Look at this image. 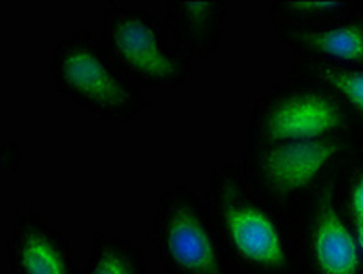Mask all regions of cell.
<instances>
[{
	"mask_svg": "<svg viewBox=\"0 0 363 274\" xmlns=\"http://www.w3.org/2000/svg\"><path fill=\"white\" fill-rule=\"evenodd\" d=\"M291 68L314 79L316 82L323 84L327 90L333 92L347 108L350 117L354 119L359 137L363 139V66L294 59Z\"/></svg>",
	"mask_w": 363,
	"mask_h": 274,
	"instance_id": "obj_11",
	"label": "cell"
},
{
	"mask_svg": "<svg viewBox=\"0 0 363 274\" xmlns=\"http://www.w3.org/2000/svg\"><path fill=\"white\" fill-rule=\"evenodd\" d=\"M363 8L359 0H272L267 6L272 22L286 24H323Z\"/></svg>",
	"mask_w": 363,
	"mask_h": 274,
	"instance_id": "obj_13",
	"label": "cell"
},
{
	"mask_svg": "<svg viewBox=\"0 0 363 274\" xmlns=\"http://www.w3.org/2000/svg\"><path fill=\"white\" fill-rule=\"evenodd\" d=\"M205 199L235 273L301 274L292 219L248 187L240 161L210 170Z\"/></svg>",
	"mask_w": 363,
	"mask_h": 274,
	"instance_id": "obj_1",
	"label": "cell"
},
{
	"mask_svg": "<svg viewBox=\"0 0 363 274\" xmlns=\"http://www.w3.org/2000/svg\"><path fill=\"white\" fill-rule=\"evenodd\" d=\"M103 40L141 88H183L196 65L172 40L162 15L119 2L103 4Z\"/></svg>",
	"mask_w": 363,
	"mask_h": 274,
	"instance_id": "obj_6",
	"label": "cell"
},
{
	"mask_svg": "<svg viewBox=\"0 0 363 274\" xmlns=\"http://www.w3.org/2000/svg\"><path fill=\"white\" fill-rule=\"evenodd\" d=\"M81 274H150L148 258L126 236L95 231L90 256Z\"/></svg>",
	"mask_w": 363,
	"mask_h": 274,
	"instance_id": "obj_12",
	"label": "cell"
},
{
	"mask_svg": "<svg viewBox=\"0 0 363 274\" xmlns=\"http://www.w3.org/2000/svg\"><path fill=\"white\" fill-rule=\"evenodd\" d=\"M148 240L164 274H238L223 248L205 196L189 185L161 194Z\"/></svg>",
	"mask_w": 363,
	"mask_h": 274,
	"instance_id": "obj_5",
	"label": "cell"
},
{
	"mask_svg": "<svg viewBox=\"0 0 363 274\" xmlns=\"http://www.w3.org/2000/svg\"><path fill=\"white\" fill-rule=\"evenodd\" d=\"M272 31L294 59L363 66V8L323 24L272 22Z\"/></svg>",
	"mask_w": 363,
	"mask_h": 274,
	"instance_id": "obj_9",
	"label": "cell"
},
{
	"mask_svg": "<svg viewBox=\"0 0 363 274\" xmlns=\"http://www.w3.org/2000/svg\"><path fill=\"white\" fill-rule=\"evenodd\" d=\"M340 170L323 181L292 216L301 274H363L362 253L342 203Z\"/></svg>",
	"mask_w": 363,
	"mask_h": 274,
	"instance_id": "obj_7",
	"label": "cell"
},
{
	"mask_svg": "<svg viewBox=\"0 0 363 274\" xmlns=\"http://www.w3.org/2000/svg\"><path fill=\"white\" fill-rule=\"evenodd\" d=\"M0 155H2V177H8L13 176L15 172L21 168L26 152H24L21 143L4 139L0 145Z\"/></svg>",
	"mask_w": 363,
	"mask_h": 274,
	"instance_id": "obj_15",
	"label": "cell"
},
{
	"mask_svg": "<svg viewBox=\"0 0 363 274\" xmlns=\"http://www.w3.org/2000/svg\"><path fill=\"white\" fill-rule=\"evenodd\" d=\"M162 18L175 46L197 66L221 46L230 9L223 0H168Z\"/></svg>",
	"mask_w": 363,
	"mask_h": 274,
	"instance_id": "obj_10",
	"label": "cell"
},
{
	"mask_svg": "<svg viewBox=\"0 0 363 274\" xmlns=\"http://www.w3.org/2000/svg\"><path fill=\"white\" fill-rule=\"evenodd\" d=\"M53 88L60 97L108 123H132L150 108V99L121 68L103 37L75 28L57 40L50 59Z\"/></svg>",
	"mask_w": 363,
	"mask_h": 274,
	"instance_id": "obj_2",
	"label": "cell"
},
{
	"mask_svg": "<svg viewBox=\"0 0 363 274\" xmlns=\"http://www.w3.org/2000/svg\"><path fill=\"white\" fill-rule=\"evenodd\" d=\"M359 136L342 101L323 84L289 66L254 101L245 146Z\"/></svg>",
	"mask_w": 363,
	"mask_h": 274,
	"instance_id": "obj_4",
	"label": "cell"
},
{
	"mask_svg": "<svg viewBox=\"0 0 363 274\" xmlns=\"http://www.w3.org/2000/svg\"><path fill=\"white\" fill-rule=\"evenodd\" d=\"M4 251L9 274H81L68 236L26 203L11 210Z\"/></svg>",
	"mask_w": 363,
	"mask_h": 274,
	"instance_id": "obj_8",
	"label": "cell"
},
{
	"mask_svg": "<svg viewBox=\"0 0 363 274\" xmlns=\"http://www.w3.org/2000/svg\"><path fill=\"white\" fill-rule=\"evenodd\" d=\"M340 192L363 260V150L352 155L340 170Z\"/></svg>",
	"mask_w": 363,
	"mask_h": 274,
	"instance_id": "obj_14",
	"label": "cell"
},
{
	"mask_svg": "<svg viewBox=\"0 0 363 274\" xmlns=\"http://www.w3.org/2000/svg\"><path fill=\"white\" fill-rule=\"evenodd\" d=\"M363 150L359 136L245 146L241 170L257 196L292 219L301 203L350 158Z\"/></svg>",
	"mask_w": 363,
	"mask_h": 274,
	"instance_id": "obj_3",
	"label": "cell"
}]
</instances>
